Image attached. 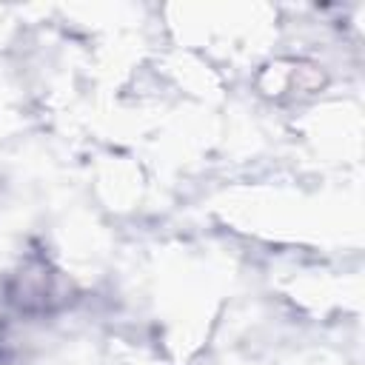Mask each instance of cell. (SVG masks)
<instances>
[{
	"mask_svg": "<svg viewBox=\"0 0 365 365\" xmlns=\"http://www.w3.org/2000/svg\"><path fill=\"white\" fill-rule=\"evenodd\" d=\"M0 365H9V354H6V345H3V336H0Z\"/></svg>",
	"mask_w": 365,
	"mask_h": 365,
	"instance_id": "cell-1",
	"label": "cell"
}]
</instances>
